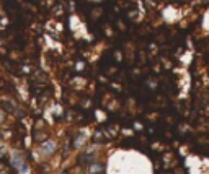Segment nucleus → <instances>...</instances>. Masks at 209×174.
Here are the masks:
<instances>
[{"mask_svg":"<svg viewBox=\"0 0 209 174\" xmlns=\"http://www.w3.org/2000/svg\"><path fill=\"white\" fill-rule=\"evenodd\" d=\"M54 150H56V143L52 142V140H48V142H44L41 145V152L44 155H51V153H54Z\"/></svg>","mask_w":209,"mask_h":174,"instance_id":"1","label":"nucleus"},{"mask_svg":"<svg viewBox=\"0 0 209 174\" xmlns=\"http://www.w3.org/2000/svg\"><path fill=\"white\" fill-rule=\"evenodd\" d=\"M0 46H2V41H0Z\"/></svg>","mask_w":209,"mask_h":174,"instance_id":"3","label":"nucleus"},{"mask_svg":"<svg viewBox=\"0 0 209 174\" xmlns=\"http://www.w3.org/2000/svg\"><path fill=\"white\" fill-rule=\"evenodd\" d=\"M5 117H7V114H5L3 109H0V125H2L5 122Z\"/></svg>","mask_w":209,"mask_h":174,"instance_id":"2","label":"nucleus"}]
</instances>
